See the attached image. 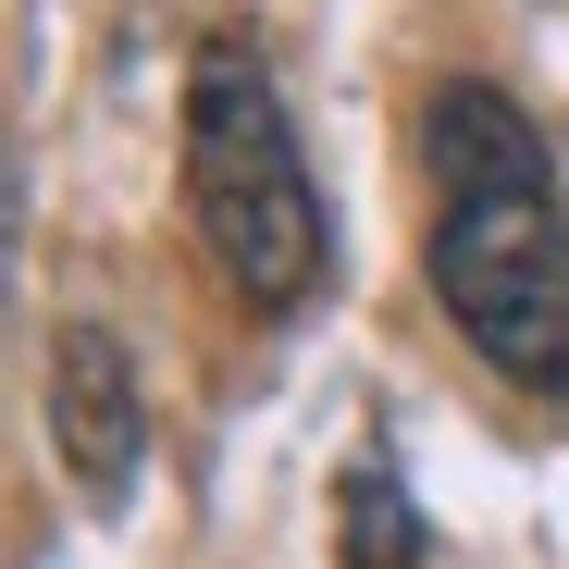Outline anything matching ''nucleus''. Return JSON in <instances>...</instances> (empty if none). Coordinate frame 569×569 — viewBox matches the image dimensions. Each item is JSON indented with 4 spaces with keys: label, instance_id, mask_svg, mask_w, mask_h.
Listing matches in <instances>:
<instances>
[{
    "label": "nucleus",
    "instance_id": "nucleus-1",
    "mask_svg": "<svg viewBox=\"0 0 569 569\" xmlns=\"http://www.w3.org/2000/svg\"><path fill=\"white\" fill-rule=\"evenodd\" d=\"M186 223L223 260V284L248 310H298L335 223H322V186L298 161V124H284V87L248 50H199L186 62Z\"/></svg>",
    "mask_w": 569,
    "mask_h": 569
},
{
    "label": "nucleus",
    "instance_id": "nucleus-2",
    "mask_svg": "<svg viewBox=\"0 0 569 569\" xmlns=\"http://www.w3.org/2000/svg\"><path fill=\"white\" fill-rule=\"evenodd\" d=\"M433 298L496 359V385L569 409V223L557 186H483L433 223Z\"/></svg>",
    "mask_w": 569,
    "mask_h": 569
},
{
    "label": "nucleus",
    "instance_id": "nucleus-3",
    "mask_svg": "<svg viewBox=\"0 0 569 569\" xmlns=\"http://www.w3.org/2000/svg\"><path fill=\"white\" fill-rule=\"evenodd\" d=\"M50 446L74 458V483L124 508L137 496V458H149V385L112 322H62L50 335Z\"/></svg>",
    "mask_w": 569,
    "mask_h": 569
},
{
    "label": "nucleus",
    "instance_id": "nucleus-4",
    "mask_svg": "<svg viewBox=\"0 0 569 569\" xmlns=\"http://www.w3.org/2000/svg\"><path fill=\"white\" fill-rule=\"evenodd\" d=\"M421 161L446 199H483V186H545V137L508 87H433L421 100Z\"/></svg>",
    "mask_w": 569,
    "mask_h": 569
},
{
    "label": "nucleus",
    "instance_id": "nucleus-5",
    "mask_svg": "<svg viewBox=\"0 0 569 569\" xmlns=\"http://www.w3.org/2000/svg\"><path fill=\"white\" fill-rule=\"evenodd\" d=\"M421 557H433V532L397 483V458H359L347 470V569H421Z\"/></svg>",
    "mask_w": 569,
    "mask_h": 569
}]
</instances>
